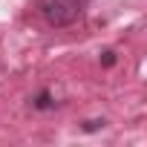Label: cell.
I'll use <instances>...</instances> for the list:
<instances>
[{"instance_id": "obj_2", "label": "cell", "mask_w": 147, "mask_h": 147, "mask_svg": "<svg viewBox=\"0 0 147 147\" xmlns=\"http://www.w3.org/2000/svg\"><path fill=\"white\" fill-rule=\"evenodd\" d=\"M35 107H38V110H52V107H55V101H52V95H49V92H40V95L35 98Z\"/></svg>"}, {"instance_id": "obj_3", "label": "cell", "mask_w": 147, "mask_h": 147, "mask_svg": "<svg viewBox=\"0 0 147 147\" xmlns=\"http://www.w3.org/2000/svg\"><path fill=\"white\" fill-rule=\"evenodd\" d=\"M98 127H104V121H87L84 124V130H98Z\"/></svg>"}, {"instance_id": "obj_1", "label": "cell", "mask_w": 147, "mask_h": 147, "mask_svg": "<svg viewBox=\"0 0 147 147\" xmlns=\"http://www.w3.org/2000/svg\"><path fill=\"white\" fill-rule=\"evenodd\" d=\"M87 3L90 0H46L43 3V18L52 26H69L84 15Z\"/></svg>"}]
</instances>
